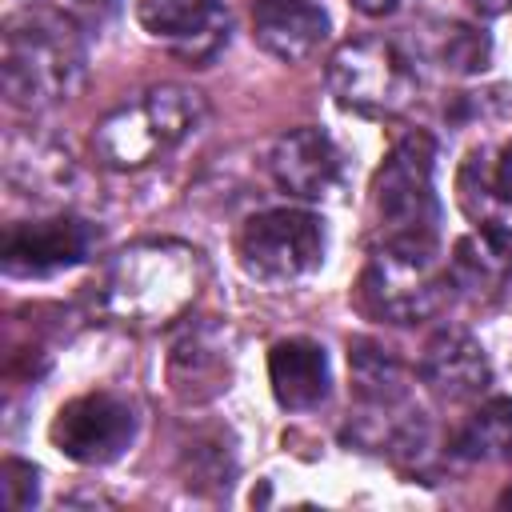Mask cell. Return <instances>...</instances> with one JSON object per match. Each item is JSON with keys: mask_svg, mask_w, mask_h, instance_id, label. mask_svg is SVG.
<instances>
[{"mask_svg": "<svg viewBox=\"0 0 512 512\" xmlns=\"http://www.w3.org/2000/svg\"><path fill=\"white\" fill-rule=\"evenodd\" d=\"M0 76L4 96L16 108H48L68 100L84 76V48L76 28L48 8H24L8 16Z\"/></svg>", "mask_w": 512, "mask_h": 512, "instance_id": "6da1fadb", "label": "cell"}, {"mask_svg": "<svg viewBox=\"0 0 512 512\" xmlns=\"http://www.w3.org/2000/svg\"><path fill=\"white\" fill-rule=\"evenodd\" d=\"M200 120H204L200 92L180 84H156L136 100L112 108L96 124L92 148L108 168H120V172L144 168L156 156L172 152L188 132H196Z\"/></svg>", "mask_w": 512, "mask_h": 512, "instance_id": "7a4b0ae2", "label": "cell"}, {"mask_svg": "<svg viewBox=\"0 0 512 512\" xmlns=\"http://www.w3.org/2000/svg\"><path fill=\"white\" fill-rule=\"evenodd\" d=\"M436 144L428 132H408L384 156L372 180V208L384 240L396 244H436L440 236V196H436Z\"/></svg>", "mask_w": 512, "mask_h": 512, "instance_id": "3957f363", "label": "cell"}, {"mask_svg": "<svg viewBox=\"0 0 512 512\" xmlns=\"http://www.w3.org/2000/svg\"><path fill=\"white\" fill-rule=\"evenodd\" d=\"M360 296L368 312L392 324H416L436 316L452 296L448 264L440 260V244H396L380 240L372 252Z\"/></svg>", "mask_w": 512, "mask_h": 512, "instance_id": "277c9868", "label": "cell"}, {"mask_svg": "<svg viewBox=\"0 0 512 512\" xmlns=\"http://www.w3.org/2000/svg\"><path fill=\"white\" fill-rule=\"evenodd\" d=\"M240 268L272 288L296 284L324 260V224L304 208H272L252 216L236 236Z\"/></svg>", "mask_w": 512, "mask_h": 512, "instance_id": "5b68a950", "label": "cell"}, {"mask_svg": "<svg viewBox=\"0 0 512 512\" xmlns=\"http://www.w3.org/2000/svg\"><path fill=\"white\" fill-rule=\"evenodd\" d=\"M328 84L336 100L364 116H392L412 104L416 72L388 40H348L328 64Z\"/></svg>", "mask_w": 512, "mask_h": 512, "instance_id": "8992f818", "label": "cell"}, {"mask_svg": "<svg viewBox=\"0 0 512 512\" xmlns=\"http://www.w3.org/2000/svg\"><path fill=\"white\" fill-rule=\"evenodd\" d=\"M136 436V416L116 392H88L60 408L52 420V444L76 464H108Z\"/></svg>", "mask_w": 512, "mask_h": 512, "instance_id": "52a82bcc", "label": "cell"}, {"mask_svg": "<svg viewBox=\"0 0 512 512\" xmlns=\"http://www.w3.org/2000/svg\"><path fill=\"white\" fill-rule=\"evenodd\" d=\"M96 236L76 216H52V220H28L12 224L4 232L0 256L8 276H52L60 268H76L88 260Z\"/></svg>", "mask_w": 512, "mask_h": 512, "instance_id": "ba28073f", "label": "cell"}, {"mask_svg": "<svg viewBox=\"0 0 512 512\" xmlns=\"http://www.w3.org/2000/svg\"><path fill=\"white\" fill-rule=\"evenodd\" d=\"M272 176L284 192L324 200L344 184V152L320 128H292L272 144Z\"/></svg>", "mask_w": 512, "mask_h": 512, "instance_id": "9c48e42d", "label": "cell"}, {"mask_svg": "<svg viewBox=\"0 0 512 512\" xmlns=\"http://www.w3.org/2000/svg\"><path fill=\"white\" fill-rule=\"evenodd\" d=\"M136 16L152 40H164L188 60H208L228 40V12L220 0H136Z\"/></svg>", "mask_w": 512, "mask_h": 512, "instance_id": "30bf717a", "label": "cell"}, {"mask_svg": "<svg viewBox=\"0 0 512 512\" xmlns=\"http://www.w3.org/2000/svg\"><path fill=\"white\" fill-rule=\"evenodd\" d=\"M448 276H452V288H460L464 296L480 304L496 300L512 284V228H504L500 220L476 224V232L456 240Z\"/></svg>", "mask_w": 512, "mask_h": 512, "instance_id": "8fae6325", "label": "cell"}, {"mask_svg": "<svg viewBox=\"0 0 512 512\" xmlns=\"http://www.w3.org/2000/svg\"><path fill=\"white\" fill-rule=\"evenodd\" d=\"M420 380L444 396V400H468L480 396L492 384V364L484 356V348L460 332V328H440L420 356Z\"/></svg>", "mask_w": 512, "mask_h": 512, "instance_id": "7c38bea8", "label": "cell"}, {"mask_svg": "<svg viewBox=\"0 0 512 512\" xmlns=\"http://www.w3.org/2000/svg\"><path fill=\"white\" fill-rule=\"evenodd\" d=\"M252 36L276 60L300 64L324 44L328 16L312 0H256L252 4Z\"/></svg>", "mask_w": 512, "mask_h": 512, "instance_id": "4fadbf2b", "label": "cell"}, {"mask_svg": "<svg viewBox=\"0 0 512 512\" xmlns=\"http://www.w3.org/2000/svg\"><path fill=\"white\" fill-rule=\"evenodd\" d=\"M268 380H272V396L280 408L288 412H308L316 404H324L332 372H328V356L316 340L292 336L272 344L268 352Z\"/></svg>", "mask_w": 512, "mask_h": 512, "instance_id": "5bb4252c", "label": "cell"}, {"mask_svg": "<svg viewBox=\"0 0 512 512\" xmlns=\"http://www.w3.org/2000/svg\"><path fill=\"white\" fill-rule=\"evenodd\" d=\"M348 368H352V384L360 392V400L376 404V408H392L404 400V368L396 364V356L372 340H356L348 348Z\"/></svg>", "mask_w": 512, "mask_h": 512, "instance_id": "9a60e30c", "label": "cell"}, {"mask_svg": "<svg viewBox=\"0 0 512 512\" xmlns=\"http://www.w3.org/2000/svg\"><path fill=\"white\" fill-rule=\"evenodd\" d=\"M456 456L464 460H504L512 456V400L496 396L472 412V420L456 436Z\"/></svg>", "mask_w": 512, "mask_h": 512, "instance_id": "2e32d148", "label": "cell"}, {"mask_svg": "<svg viewBox=\"0 0 512 512\" xmlns=\"http://www.w3.org/2000/svg\"><path fill=\"white\" fill-rule=\"evenodd\" d=\"M440 32L444 36H440L436 52H440V64L448 72H480L488 64L492 44H488V36L480 28H472V24H444Z\"/></svg>", "mask_w": 512, "mask_h": 512, "instance_id": "e0dca14e", "label": "cell"}, {"mask_svg": "<svg viewBox=\"0 0 512 512\" xmlns=\"http://www.w3.org/2000/svg\"><path fill=\"white\" fill-rule=\"evenodd\" d=\"M0 496L8 512H20L36 500V468L20 464V460H4V480H0Z\"/></svg>", "mask_w": 512, "mask_h": 512, "instance_id": "ac0fdd59", "label": "cell"}, {"mask_svg": "<svg viewBox=\"0 0 512 512\" xmlns=\"http://www.w3.org/2000/svg\"><path fill=\"white\" fill-rule=\"evenodd\" d=\"M356 4V12H364V16H392V12H400L408 0H352Z\"/></svg>", "mask_w": 512, "mask_h": 512, "instance_id": "d6986e66", "label": "cell"}, {"mask_svg": "<svg viewBox=\"0 0 512 512\" xmlns=\"http://www.w3.org/2000/svg\"><path fill=\"white\" fill-rule=\"evenodd\" d=\"M496 180H500V192H504V204H512V144L504 148L500 156V168H496Z\"/></svg>", "mask_w": 512, "mask_h": 512, "instance_id": "ffe728a7", "label": "cell"}, {"mask_svg": "<svg viewBox=\"0 0 512 512\" xmlns=\"http://www.w3.org/2000/svg\"><path fill=\"white\" fill-rule=\"evenodd\" d=\"M468 4H472L476 12H488V16H492V12H508V8H512V0H468Z\"/></svg>", "mask_w": 512, "mask_h": 512, "instance_id": "44dd1931", "label": "cell"}, {"mask_svg": "<svg viewBox=\"0 0 512 512\" xmlns=\"http://www.w3.org/2000/svg\"><path fill=\"white\" fill-rule=\"evenodd\" d=\"M500 508H512V488H504V492H500Z\"/></svg>", "mask_w": 512, "mask_h": 512, "instance_id": "7402d4cb", "label": "cell"}]
</instances>
